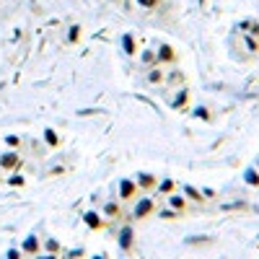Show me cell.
I'll return each instance as SVG.
<instances>
[{
    "mask_svg": "<svg viewBox=\"0 0 259 259\" xmlns=\"http://www.w3.org/2000/svg\"><path fill=\"white\" fill-rule=\"evenodd\" d=\"M246 182H249V184H259V176H257V171H246Z\"/></svg>",
    "mask_w": 259,
    "mask_h": 259,
    "instance_id": "1",
    "label": "cell"
},
{
    "mask_svg": "<svg viewBox=\"0 0 259 259\" xmlns=\"http://www.w3.org/2000/svg\"><path fill=\"white\" fill-rule=\"evenodd\" d=\"M161 60H174V52L168 50V47H163V50H161Z\"/></svg>",
    "mask_w": 259,
    "mask_h": 259,
    "instance_id": "2",
    "label": "cell"
},
{
    "mask_svg": "<svg viewBox=\"0 0 259 259\" xmlns=\"http://www.w3.org/2000/svg\"><path fill=\"white\" fill-rule=\"evenodd\" d=\"M3 163H5V166H13V163H16V155H5Z\"/></svg>",
    "mask_w": 259,
    "mask_h": 259,
    "instance_id": "3",
    "label": "cell"
},
{
    "mask_svg": "<svg viewBox=\"0 0 259 259\" xmlns=\"http://www.w3.org/2000/svg\"><path fill=\"white\" fill-rule=\"evenodd\" d=\"M140 3H143V5H153V3H155V0H140Z\"/></svg>",
    "mask_w": 259,
    "mask_h": 259,
    "instance_id": "4",
    "label": "cell"
}]
</instances>
